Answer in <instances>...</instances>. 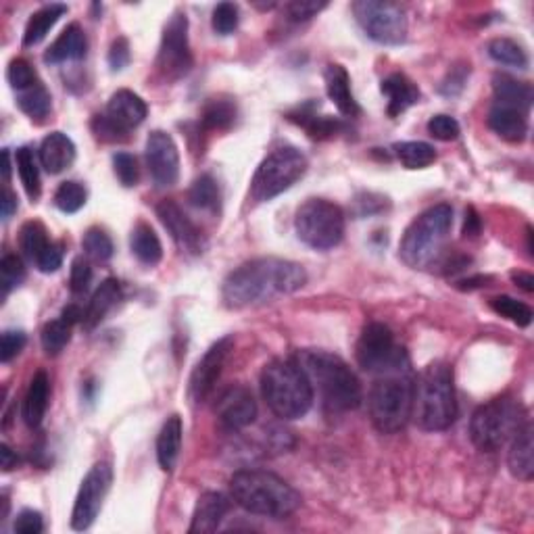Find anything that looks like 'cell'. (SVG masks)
Returning <instances> with one entry per match:
<instances>
[{
  "instance_id": "cell-1",
  "label": "cell",
  "mask_w": 534,
  "mask_h": 534,
  "mask_svg": "<svg viewBox=\"0 0 534 534\" xmlns=\"http://www.w3.org/2000/svg\"><path fill=\"white\" fill-rule=\"evenodd\" d=\"M307 282L303 266L278 257H261L236 267L222 286V299L230 309L259 307L301 291Z\"/></svg>"
},
{
  "instance_id": "cell-2",
  "label": "cell",
  "mask_w": 534,
  "mask_h": 534,
  "mask_svg": "<svg viewBox=\"0 0 534 534\" xmlns=\"http://www.w3.org/2000/svg\"><path fill=\"white\" fill-rule=\"evenodd\" d=\"M297 363L305 372L313 392L318 390L324 407L330 411H351L362 405V384L355 372L338 355L320 349H305L297 355Z\"/></svg>"
},
{
  "instance_id": "cell-3",
  "label": "cell",
  "mask_w": 534,
  "mask_h": 534,
  "mask_svg": "<svg viewBox=\"0 0 534 534\" xmlns=\"http://www.w3.org/2000/svg\"><path fill=\"white\" fill-rule=\"evenodd\" d=\"M230 491L242 510L274 520L293 516L303 503L288 482L266 469H241L232 476Z\"/></svg>"
},
{
  "instance_id": "cell-4",
  "label": "cell",
  "mask_w": 534,
  "mask_h": 534,
  "mask_svg": "<svg viewBox=\"0 0 534 534\" xmlns=\"http://www.w3.org/2000/svg\"><path fill=\"white\" fill-rule=\"evenodd\" d=\"M411 417L428 433H439L453 426L458 417L453 370L445 362H434L422 370L414 381Z\"/></svg>"
},
{
  "instance_id": "cell-5",
  "label": "cell",
  "mask_w": 534,
  "mask_h": 534,
  "mask_svg": "<svg viewBox=\"0 0 534 534\" xmlns=\"http://www.w3.org/2000/svg\"><path fill=\"white\" fill-rule=\"evenodd\" d=\"M261 392L267 407L282 420H299L313 403V389L297 359H274L261 372Z\"/></svg>"
},
{
  "instance_id": "cell-6",
  "label": "cell",
  "mask_w": 534,
  "mask_h": 534,
  "mask_svg": "<svg viewBox=\"0 0 534 534\" xmlns=\"http://www.w3.org/2000/svg\"><path fill=\"white\" fill-rule=\"evenodd\" d=\"M453 226L451 205H434L411 222L401 241V259L414 269L436 266L445 255Z\"/></svg>"
},
{
  "instance_id": "cell-7",
  "label": "cell",
  "mask_w": 534,
  "mask_h": 534,
  "mask_svg": "<svg viewBox=\"0 0 534 534\" xmlns=\"http://www.w3.org/2000/svg\"><path fill=\"white\" fill-rule=\"evenodd\" d=\"M411 403H414V381L409 376V368L381 374L368 395L372 424L382 434L398 433L409 422Z\"/></svg>"
},
{
  "instance_id": "cell-8",
  "label": "cell",
  "mask_w": 534,
  "mask_h": 534,
  "mask_svg": "<svg viewBox=\"0 0 534 534\" xmlns=\"http://www.w3.org/2000/svg\"><path fill=\"white\" fill-rule=\"evenodd\" d=\"M526 424L524 407L510 397L493 398L480 405L469 420V436L480 451H499Z\"/></svg>"
},
{
  "instance_id": "cell-9",
  "label": "cell",
  "mask_w": 534,
  "mask_h": 534,
  "mask_svg": "<svg viewBox=\"0 0 534 534\" xmlns=\"http://www.w3.org/2000/svg\"><path fill=\"white\" fill-rule=\"evenodd\" d=\"M307 171V157L294 146H280L267 154L257 167L250 182V198L267 203L299 182Z\"/></svg>"
},
{
  "instance_id": "cell-10",
  "label": "cell",
  "mask_w": 534,
  "mask_h": 534,
  "mask_svg": "<svg viewBox=\"0 0 534 534\" xmlns=\"http://www.w3.org/2000/svg\"><path fill=\"white\" fill-rule=\"evenodd\" d=\"M294 230L307 247L315 250L334 249L345 236V214L338 205L324 198H309L297 211Z\"/></svg>"
},
{
  "instance_id": "cell-11",
  "label": "cell",
  "mask_w": 534,
  "mask_h": 534,
  "mask_svg": "<svg viewBox=\"0 0 534 534\" xmlns=\"http://www.w3.org/2000/svg\"><path fill=\"white\" fill-rule=\"evenodd\" d=\"M359 368L370 374H390V372L407 370L409 359L403 346L397 345L395 334L381 321H372L363 328L357 343Z\"/></svg>"
},
{
  "instance_id": "cell-12",
  "label": "cell",
  "mask_w": 534,
  "mask_h": 534,
  "mask_svg": "<svg viewBox=\"0 0 534 534\" xmlns=\"http://www.w3.org/2000/svg\"><path fill=\"white\" fill-rule=\"evenodd\" d=\"M353 13L368 38L378 44L395 47L407 38V15L401 4L386 0H359L353 4Z\"/></svg>"
},
{
  "instance_id": "cell-13",
  "label": "cell",
  "mask_w": 534,
  "mask_h": 534,
  "mask_svg": "<svg viewBox=\"0 0 534 534\" xmlns=\"http://www.w3.org/2000/svg\"><path fill=\"white\" fill-rule=\"evenodd\" d=\"M157 67L170 80H178L190 72L192 53L188 42V17L186 13L178 11L170 17V22L163 28L161 38Z\"/></svg>"
},
{
  "instance_id": "cell-14",
  "label": "cell",
  "mask_w": 534,
  "mask_h": 534,
  "mask_svg": "<svg viewBox=\"0 0 534 534\" xmlns=\"http://www.w3.org/2000/svg\"><path fill=\"white\" fill-rule=\"evenodd\" d=\"M113 482V468L111 463L101 461L92 466V469L82 480L80 493L75 497V505L72 512V529L74 530H88L99 518L101 507L105 503L109 488Z\"/></svg>"
},
{
  "instance_id": "cell-15",
  "label": "cell",
  "mask_w": 534,
  "mask_h": 534,
  "mask_svg": "<svg viewBox=\"0 0 534 534\" xmlns=\"http://www.w3.org/2000/svg\"><path fill=\"white\" fill-rule=\"evenodd\" d=\"M232 345H234V338L232 337L220 338L215 345L209 346V351L205 353L201 362L197 363L188 384V395L195 403H205L211 397V392L215 390V384L220 381L223 363H226L232 351Z\"/></svg>"
},
{
  "instance_id": "cell-16",
  "label": "cell",
  "mask_w": 534,
  "mask_h": 534,
  "mask_svg": "<svg viewBox=\"0 0 534 534\" xmlns=\"http://www.w3.org/2000/svg\"><path fill=\"white\" fill-rule=\"evenodd\" d=\"M146 165L159 188H170L179 178V153L167 132L154 130L146 140Z\"/></svg>"
},
{
  "instance_id": "cell-17",
  "label": "cell",
  "mask_w": 534,
  "mask_h": 534,
  "mask_svg": "<svg viewBox=\"0 0 534 534\" xmlns=\"http://www.w3.org/2000/svg\"><path fill=\"white\" fill-rule=\"evenodd\" d=\"M215 416L222 428L230 433L250 426L257 417V401L250 389L244 384H232L220 392L215 401Z\"/></svg>"
},
{
  "instance_id": "cell-18",
  "label": "cell",
  "mask_w": 534,
  "mask_h": 534,
  "mask_svg": "<svg viewBox=\"0 0 534 534\" xmlns=\"http://www.w3.org/2000/svg\"><path fill=\"white\" fill-rule=\"evenodd\" d=\"M157 217L163 223L165 230L170 232L173 242L179 249L190 255H201L205 250V238L203 232L198 230L188 215L184 214L182 207L173 201H163L157 207Z\"/></svg>"
},
{
  "instance_id": "cell-19",
  "label": "cell",
  "mask_w": 534,
  "mask_h": 534,
  "mask_svg": "<svg viewBox=\"0 0 534 534\" xmlns=\"http://www.w3.org/2000/svg\"><path fill=\"white\" fill-rule=\"evenodd\" d=\"M107 118L119 127L121 132L130 134L134 127H138L149 115V107L132 90H118L107 105Z\"/></svg>"
},
{
  "instance_id": "cell-20",
  "label": "cell",
  "mask_w": 534,
  "mask_h": 534,
  "mask_svg": "<svg viewBox=\"0 0 534 534\" xmlns=\"http://www.w3.org/2000/svg\"><path fill=\"white\" fill-rule=\"evenodd\" d=\"M230 507H232V501L223 493H217V491L203 493L197 501L195 513H192L190 532L192 534L215 532L223 522V518H226Z\"/></svg>"
},
{
  "instance_id": "cell-21",
  "label": "cell",
  "mask_w": 534,
  "mask_h": 534,
  "mask_svg": "<svg viewBox=\"0 0 534 534\" xmlns=\"http://www.w3.org/2000/svg\"><path fill=\"white\" fill-rule=\"evenodd\" d=\"M488 127L507 143H522L529 134V119L522 109L495 102L488 111Z\"/></svg>"
},
{
  "instance_id": "cell-22",
  "label": "cell",
  "mask_w": 534,
  "mask_h": 534,
  "mask_svg": "<svg viewBox=\"0 0 534 534\" xmlns=\"http://www.w3.org/2000/svg\"><path fill=\"white\" fill-rule=\"evenodd\" d=\"M75 161L74 140L63 132H53L42 140L40 144V163L48 173L66 171Z\"/></svg>"
},
{
  "instance_id": "cell-23",
  "label": "cell",
  "mask_w": 534,
  "mask_h": 534,
  "mask_svg": "<svg viewBox=\"0 0 534 534\" xmlns=\"http://www.w3.org/2000/svg\"><path fill=\"white\" fill-rule=\"evenodd\" d=\"M382 94L389 99V111L390 118H398V115L407 111L409 107H414L416 102H420V88L403 74H390L381 83Z\"/></svg>"
},
{
  "instance_id": "cell-24",
  "label": "cell",
  "mask_w": 534,
  "mask_h": 534,
  "mask_svg": "<svg viewBox=\"0 0 534 534\" xmlns=\"http://www.w3.org/2000/svg\"><path fill=\"white\" fill-rule=\"evenodd\" d=\"M324 77H326V92L330 96L334 105H337L338 111L343 113L345 118H355V115H359V105L355 96H353L351 77L346 74V69L343 66L332 63V66H328Z\"/></svg>"
},
{
  "instance_id": "cell-25",
  "label": "cell",
  "mask_w": 534,
  "mask_h": 534,
  "mask_svg": "<svg viewBox=\"0 0 534 534\" xmlns=\"http://www.w3.org/2000/svg\"><path fill=\"white\" fill-rule=\"evenodd\" d=\"M88 50V40L83 30L77 23L67 25L63 30V34L57 38V40L50 44L47 55H44V61L50 63V66H57V63L66 61H80L86 57Z\"/></svg>"
},
{
  "instance_id": "cell-26",
  "label": "cell",
  "mask_w": 534,
  "mask_h": 534,
  "mask_svg": "<svg viewBox=\"0 0 534 534\" xmlns=\"http://www.w3.org/2000/svg\"><path fill=\"white\" fill-rule=\"evenodd\" d=\"M510 442H512V447H510V455H507L510 472L516 476V478L524 480V482L532 480V474H534V442H532L530 422H526Z\"/></svg>"
},
{
  "instance_id": "cell-27",
  "label": "cell",
  "mask_w": 534,
  "mask_h": 534,
  "mask_svg": "<svg viewBox=\"0 0 534 534\" xmlns=\"http://www.w3.org/2000/svg\"><path fill=\"white\" fill-rule=\"evenodd\" d=\"M50 398V381L47 372H36L34 378L30 381L28 392L23 398V422L30 428H38L47 416Z\"/></svg>"
},
{
  "instance_id": "cell-28",
  "label": "cell",
  "mask_w": 534,
  "mask_h": 534,
  "mask_svg": "<svg viewBox=\"0 0 534 534\" xmlns=\"http://www.w3.org/2000/svg\"><path fill=\"white\" fill-rule=\"evenodd\" d=\"M119 301H121L119 282L113 278L102 282V285L96 288L92 299H90L88 309L83 311V320H82L83 328H86V330H92V328L99 326L101 321L107 318V313L111 311V309L118 305Z\"/></svg>"
},
{
  "instance_id": "cell-29",
  "label": "cell",
  "mask_w": 534,
  "mask_h": 534,
  "mask_svg": "<svg viewBox=\"0 0 534 534\" xmlns=\"http://www.w3.org/2000/svg\"><path fill=\"white\" fill-rule=\"evenodd\" d=\"M179 449H182V420L179 416L167 417L157 439V460L163 472H171L176 468Z\"/></svg>"
},
{
  "instance_id": "cell-30",
  "label": "cell",
  "mask_w": 534,
  "mask_h": 534,
  "mask_svg": "<svg viewBox=\"0 0 534 534\" xmlns=\"http://www.w3.org/2000/svg\"><path fill=\"white\" fill-rule=\"evenodd\" d=\"M493 92L495 102H499V105L522 109L526 113H529L532 105V88L529 83L518 82L516 77H510L505 74L493 77Z\"/></svg>"
},
{
  "instance_id": "cell-31",
  "label": "cell",
  "mask_w": 534,
  "mask_h": 534,
  "mask_svg": "<svg viewBox=\"0 0 534 534\" xmlns=\"http://www.w3.org/2000/svg\"><path fill=\"white\" fill-rule=\"evenodd\" d=\"M66 13H67L66 4H47L42 6L40 11H36L34 15L30 17L28 25H25L23 47H36V44H40Z\"/></svg>"
},
{
  "instance_id": "cell-32",
  "label": "cell",
  "mask_w": 534,
  "mask_h": 534,
  "mask_svg": "<svg viewBox=\"0 0 534 534\" xmlns=\"http://www.w3.org/2000/svg\"><path fill=\"white\" fill-rule=\"evenodd\" d=\"M130 247L132 253L136 255V259L144 263V266H157L161 257H163V247H161L159 236L154 234V230L144 222L134 226L130 236Z\"/></svg>"
},
{
  "instance_id": "cell-33",
  "label": "cell",
  "mask_w": 534,
  "mask_h": 534,
  "mask_svg": "<svg viewBox=\"0 0 534 534\" xmlns=\"http://www.w3.org/2000/svg\"><path fill=\"white\" fill-rule=\"evenodd\" d=\"M288 119L294 121V124L303 127V130L309 134V136L315 140H326L337 136L338 130H343V124L338 119L328 118V115H315L301 109L299 113H291Z\"/></svg>"
},
{
  "instance_id": "cell-34",
  "label": "cell",
  "mask_w": 534,
  "mask_h": 534,
  "mask_svg": "<svg viewBox=\"0 0 534 534\" xmlns=\"http://www.w3.org/2000/svg\"><path fill=\"white\" fill-rule=\"evenodd\" d=\"M15 165L19 171V179H22L25 192L31 201H38L42 192V184H40V170H38L34 151L30 146H22L15 153Z\"/></svg>"
},
{
  "instance_id": "cell-35",
  "label": "cell",
  "mask_w": 534,
  "mask_h": 534,
  "mask_svg": "<svg viewBox=\"0 0 534 534\" xmlns=\"http://www.w3.org/2000/svg\"><path fill=\"white\" fill-rule=\"evenodd\" d=\"M488 57L499 66L516 67V69H526L529 67V55L526 50L520 47L518 42L510 40V38H495V40L488 42Z\"/></svg>"
},
{
  "instance_id": "cell-36",
  "label": "cell",
  "mask_w": 534,
  "mask_h": 534,
  "mask_svg": "<svg viewBox=\"0 0 534 534\" xmlns=\"http://www.w3.org/2000/svg\"><path fill=\"white\" fill-rule=\"evenodd\" d=\"M53 241L48 238L47 228L40 222H28L19 232V247H22L23 255L28 257L31 263H36L44 255Z\"/></svg>"
},
{
  "instance_id": "cell-37",
  "label": "cell",
  "mask_w": 534,
  "mask_h": 534,
  "mask_svg": "<svg viewBox=\"0 0 534 534\" xmlns=\"http://www.w3.org/2000/svg\"><path fill=\"white\" fill-rule=\"evenodd\" d=\"M50 92L44 88L42 82L34 83V86L28 90H22L17 92V105L25 115H30L31 119H44L50 113Z\"/></svg>"
},
{
  "instance_id": "cell-38",
  "label": "cell",
  "mask_w": 534,
  "mask_h": 534,
  "mask_svg": "<svg viewBox=\"0 0 534 534\" xmlns=\"http://www.w3.org/2000/svg\"><path fill=\"white\" fill-rule=\"evenodd\" d=\"M188 201L192 207L203 211H215L220 207V186L209 173L197 178L188 190Z\"/></svg>"
},
{
  "instance_id": "cell-39",
  "label": "cell",
  "mask_w": 534,
  "mask_h": 534,
  "mask_svg": "<svg viewBox=\"0 0 534 534\" xmlns=\"http://www.w3.org/2000/svg\"><path fill=\"white\" fill-rule=\"evenodd\" d=\"M236 121V105L230 101L214 99L207 102L201 115V126L205 130H228Z\"/></svg>"
},
{
  "instance_id": "cell-40",
  "label": "cell",
  "mask_w": 534,
  "mask_h": 534,
  "mask_svg": "<svg viewBox=\"0 0 534 534\" xmlns=\"http://www.w3.org/2000/svg\"><path fill=\"white\" fill-rule=\"evenodd\" d=\"M395 153L401 165L407 170H424V167L433 165L436 159L434 146L428 143H398L395 144Z\"/></svg>"
},
{
  "instance_id": "cell-41",
  "label": "cell",
  "mask_w": 534,
  "mask_h": 534,
  "mask_svg": "<svg viewBox=\"0 0 534 534\" xmlns=\"http://www.w3.org/2000/svg\"><path fill=\"white\" fill-rule=\"evenodd\" d=\"M491 307L495 313L503 315V318L513 321V324L520 328L530 326V321L534 318L532 309L529 305L522 303V301L513 299V297H507V294H501V297L491 299Z\"/></svg>"
},
{
  "instance_id": "cell-42",
  "label": "cell",
  "mask_w": 534,
  "mask_h": 534,
  "mask_svg": "<svg viewBox=\"0 0 534 534\" xmlns=\"http://www.w3.org/2000/svg\"><path fill=\"white\" fill-rule=\"evenodd\" d=\"M72 324L63 318L48 321L47 326L42 328V346L48 355H59V353L66 349L69 340H72Z\"/></svg>"
},
{
  "instance_id": "cell-43",
  "label": "cell",
  "mask_w": 534,
  "mask_h": 534,
  "mask_svg": "<svg viewBox=\"0 0 534 534\" xmlns=\"http://www.w3.org/2000/svg\"><path fill=\"white\" fill-rule=\"evenodd\" d=\"M86 188L80 182H63L55 192V205L63 214H77L86 205Z\"/></svg>"
},
{
  "instance_id": "cell-44",
  "label": "cell",
  "mask_w": 534,
  "mask_h": 534,
  "mask_svg": "<svg viewBox=\"0 0 534 534\" xmlns=\"http://www.w3.org/2000/svg\"><path fill=\"white\" fill-rule=\"evenodd\" d=\"M82 247L94 261H109L113 257V241L105 230L90 228L82 238Z\"/></svg>"
},
{
  "instance_id": "cell-45",
  "label": "cell",
  "mask_w": 534,
  "mask_h": 534,
  "mask_svg": "<svg viewBox=\"0 0 534 534\" xmlns=\"http://www.w3.org/2000/svg\"><path fill=\"white\" fill-rule=\"evenodd\" d=\"M6 80H9L11 88L22 92V90H28L38 83V75L34 72V67L30 66L25 59H13L9 63V69H6Z\"/></svg>"
},
{
  "instance_id": "cell-46",
  "label": "cell",
  "mask_w": 534,
  "mask_h": 534,
  "mask_svg": "<svg viewBox=\"0 0 534 534\" xmlns=\"http://www.w3.org/2000/svg\"><path fill=\"white\" fill-rule=\"evenodd\" d=\"M113 170H115V176H118L121 186H126V188H132V186L138 184L140 170H138V161H136V157H134V154L115 153L113 154Z\"/></svg>"
},
{
  "instance_id": "cell-47",
  "label": "cell",
  "mask_w": 534,
  "mask_h": 534,
  "mask_svg": "<svg viewBox=\"0 0 534 534\" xmlns=\"http://www.w3.org/2000/svg\"><path fill=\"white\" fill-rule=\"evenodd\" d=\"M0 276H3V293L6 297L13 288H17L25 280L23 261L17 255H4L0 261Z\"/></svg>"
},
{
  "instance_id": "cell-48",
  "label": "cell",
  "mask_w": 534,
  "mask_h": 534,
  "mask_svg": "<svg viewBox=\"0 0 534 534\" xmlns=\"http://www.w3.org/2000/svg\"><path fill=\"white\" fill-rule=\"evenodd\" d=\"M211 25L220 36H230L238 28V6L232 3H220L214 9Z\"/></svg>"
},
{
  "instance_id": "cell-49",
  "label": "cell",
  "mask_w": 534,
  "mask_h": 534,
  "mask_svg": "<svg viewBox=\"0 0 534 534\" xmlns=\"http://www.w3.org/2000/svg\"><path fill=\"white\" fill-rule=\"evenodd\" d=\"M428 134L436 140H455L460 136V124L451 115H434L428 121Z\"/></svg>"
},
{
  "instance_id": "cell-50",
  "label": "cell",
  "mask_w": 534,
  "mask_h": 534,
  "mask_svg": "<svg viewBox=\"0 0 534 534\" xmlns=\"http://www.w3.org/2000/svg\"><path fill=\"white\" fill-rule=\"evenodd\" d=\"M25 343H28V337L22 330H6L3 334V340H0V359L3 363H9L13 357H17L19 353L23 351Z\"/></svg>"
},
{
  "instance_id": "cell-51",
  "label": "cell",
  "mask_w": 534,
  "mask_h": 534,
  "mask_svg": "<svg viewBox=\"0 0 534 534\" xmlns=\"http://www.w3.org/2000/svg\"><path fill=\"white\" fill-rule=\"evenodd\" d=\"M326 6V3H315V0H294V3L286 4V15L293 22H309L320 11H324Z\"/></svg>"
},
{
  "instance_id": "cell-52",
  "label": "cell",
  "mask_w": 534,
  "mask_h": 534,
  "mask_svg": "<svg viewBox=\"0 0 534 534\" xmlns=\"http://www.w3.org/2000/svg\"><path fill=\"white\" fill-rule=\"evenodd\" d=\"M92 130L96 134V138L105 140V143H121V140L127 138V134L121 132L119 127L107 118V115H96L92 119Z\"/></svg>"
},
{
  "instance_id": "cell-53",
  "label": "cell",
  "mask_w": 534,
  "mask_h": 534,
  "mask_svg": "<svg viewBox=\"0 0 534 534\" xmlns=\"http://www.w3.org/2000/svg\"><path fill=\"white\" fill-rule=\"evenodd\" d=\"M90 282H92V267H90V263L86 259H75L72 263V276H69V286H72V291L75 294L80 293H86V288L90 286Z\"/></svg>"
},
{
  "instance_id": "cell-54",
  "label": "cell",
  "mask_w": 534,
  "mask_h": 534,
  "mask_svg": "<svg viewBox=\"0 0 534 534\" xmlns=\"http://www.w3.org/2000/svg\"><path fill=\"white\" fill-rule=\"evenodd\" d=\"M130 59V42H127V38L121 36L111 44V48H109V66H111L113 72H121V69L127 67Z\"/></svg>"
},
{
  "instance_id": "cell-55",
  "label": "cell",
  "mask_w": 534,
  "mask_h": 534,
  "mask_svg": "<svg viewBox=\"0 0 534 534\" xmlns=\"http://www.w3.org/2000/svg\"><path fill=\"white\" fill-rule=\"evenodd\" d=\"M42 529H44V522H42L40 512H34V510H23L17 516L15 526H13V530L17 534H40Z\"/></svg>"
},
{
  "instance_id": "cell-56",
  "label": "cell",
  "mask_w": 534,
  "mask_h": 534,
  "mask_svg": "<svg viewBox=\"0 0 534 534\" xmlns=\"http://www.w3.org/2000/svg\"><path fill=\"white\" fill-rule=\"evenodd\" d=\"M61 263H63V249L57 242H53L47 250H44L40 259L36 261V267L40 269L42 274H53L61 267Z\"/></svg>"
},
{
  "instance_id": "cell-57",
  "label": "cell",
  "mask_w": 534,
  "mask_h": 534,
  "mask_svg": "<svg viewBox=\"0 0 534 534\" xmlns=\"http://www.w3.org/2000/svg\"><path fill=\"white\" fill-rule=\"evenodd\" d=\"M469 74V67L466 69V66L460 67V69H453L449 77L445 80V83L441 86V92L447 94V96H453V94H460L463 90V83H466V75Z\"/></svg>"
},
{
  "instance_id": "cell-58",
  "label": "cell",
  "mask_w": 534,
  "mask_h": 534,
  "mask_svg": "<svg viewBox=\"0 0 534 534\" xmlns=\"http://www.w3.org/2000/svg\"><path fill=\"white\" fill-rule=\"evenodd\" d=\"M480 217L474 209L466 211V222H463V236H478L480 234Z\"/></svg>"
},
{
  "instance_id": "cell-59",
  "label": "cell",
  "mask_w": 534,
  "mask_h": 534,
  "mask_svg": "<svg viewBox=\"0 0 534 534\" xmlns=\"http://www.w3.org/2000/svg\"><path fill=\"white\" fill-rule=\"evenodd\" d=\"M512 280L516 282V286H520L526 293L534 291V276L529 274V272H513Z\"/></svg>"
},
{
  "instance_id": "cell-60",
  "label": "cell",
  "mask_w": 534,
  "mask_h": 534,
  "mask_svg": "<svg viewBox=\"0 0 534 534\" xmlns=\"http://www.w3.org/2000/svg\"><path fill=\"white\" fill-rule=\"evenodd\" d=\"M17 211V197L6 188L3 197V220H9V217Z\"/></svg>"
},
{
  "instance_id": "cell-61",
  "label": "cell",
  "mask_w": 534,
  "mask_h": 534,
  "mask_svg": "<svg viewBox=\"0 0 534 534\" xmlns=\"http://www.w3.org/2000/svg\"><path fill=\"white\" fill-rule=\"evenodd\" d=\"M0 455H3V469H4V472H11L13 468H17L19 460H17V455L13 453V449L9 445L0 447Z\"/></svg>"
},
{
  "instance_id": "cell-62",
  "label": "cell",
  "mask_w": 534,
  "mask_h": 534,
  "mask_svg": "<svg viewBox=\"0 0 534 534\" xmlns=\"http://www.w3.org/2000/svg\"><path fill=\"white\" fill-rule=\"evenodd\" d=\"M61 318L66 320V321H69V324H72V326H75V324H80V321L83 320V311L77 305H69V307L63 309Z\"/></svg>"
},
{
  "instance_id": "cell-63",
  "label": "cell",
  "mask_w": 534,
  "mask_h": 534,
  "mask_svg": "<svg viewBox=\"0 0 534 534\" xmlns=\"http://www.w3.org/2000/svg\"><path fill=\"white\" fill-rule=\"evenodd\" d=\"M486 282H491V278H488V276H476V278L461 280L460 282V288H463V291H474V288L486 286Z\"/></svg>"
},
{
  "instance_id": "cell-64",
  "label": "cell",
  "mask_w": 534,
  "mask_h": 534,
  "mask_svg": "<svg viewBox=\"0 0 534 534\" xmlns=\"http://www.w3.org/2000/svg\"><path fill=\"white\" fill-rule=\"evenodd\" d=\"M4 182H9V178H11V153H9V149H4Z\"/></svg>"
}]
</instances>
